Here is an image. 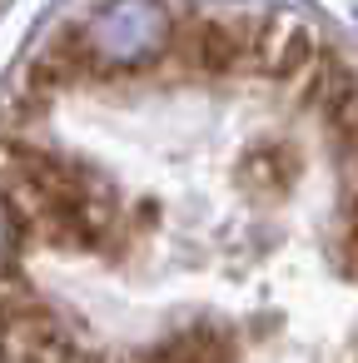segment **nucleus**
<instances>
[{
	"label": "nucleus",
	"instance_id": "obj_1",
	"mask_svg": "<svg viewBox=\"0 0 358 363\" xmlns=\"http://www.w3.org/2000/svg\"><path fill=\"white\" fill-rule=\"evenodd\" d=\"M259 21L254 11H234V16H214V11H189L174 30V55L204 75V80H224L244 65H254V40H259Z\"/></svg>",
	"mask_w": 358,
	"mask_h": 363
},
{
	"label": "nucleus",
	"instance_id": "obj_2",
	"mask_svg": "<svg viewBox=\"0 0 358 363\" xmlns=\"http://www.w3.org/2000/svg\"><path fill=\"white\" fill-rule=\"evenodd\" d=\"M323 45L308 26L284 21V16H264L259 21V40H254V65L274 80V85H293L318 65Z\"/></svg>",
	"mask_w": 358,
	"mask_h": 363
},
{
	"label": "nucleus",
	"instance_id": "obj_3",
	"mask_svg": "<svg viewBox=\"0 0 358 363\" xmlns=\"http://www.w3.org/2000/svg\"><path fill=\"white\" fill-rule=\"evenodd\" d=\"M90 75H95L90 45H85L80 35H60V40H50V45L35 55V65H30V75H26V90L55 95V90L80 85V80H90Z\"/></svg>",
	"mask_w": 358,
	"mask_h": 363
},
{
	"label": "nucleus",
	"instance_id": "obj_4",
	"mask_svg": "<svg viewBox=\"0 0 358 363\" xmlns=\"http://www.w3.org/2000/svg\"><path fill=\"white\" fill-rule=\"evenodd\" d=\"M298 164L289 150H274V145H254L244 160H239V189L249 194H284L293 184Z\"/></svg>",
	"mask_w": 358,
	"mask_h": 363
},
{
	"label": "nucleus",
	"instance_id": "obj_5",
	"mask_svg": "<svg viewBox=\"0 0 358 363\" xmlns=\"http://www.w3.org/2000/svg\"><path fill=\"white\" fill-rule=\"evenodd\" d=\"M323 120H328L333 145H338L343 155H358V75H348V80H343L333 95H328Z\"/></svg>",
	"mask_w": 358,
	"mask_h": 363
},
{
	"label": "nucleus",
	"instance_id": "obj_6",
	"mask_svg": "<svg viewBox=\"0 0 358 363\" xmlns=\"http://www.w3.org/2000/svg\"><path fill=\"white\" fill-rule=\"evenodd\" d=\"M90 363H100V358H90Z\"/></svg>",
	"mask_w": 358,
	"mask_h": 363
}]
</instances>
